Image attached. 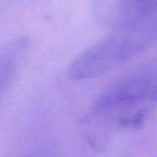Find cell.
<instances>
[{"label": "cell", "instance_id": "4", "mask_svg": "<svg viewBox=\"0 0 157 157\" xmlns=\"http://www.w3.org/2000/svg\"><path fill=\"white\" fill-rule=\"evenodd\" d=\"M27 44L26 38H16L0 49V99L16 75Z\"/></svg>", "mask_w": 157, "mask_h": 157}, {"label": "cell", "instance_id": "2", "mask_svg": "<svg viewBox=\"0 0 157 157\" xmlns=\"http://www.w3.org/2000/svg\"><path fill=\"white\" fill-rule=\"evenodd\" d=\"M157 43V7L114 27L103 39L85 49L71 63L67 76L90 80L102 76Z\"/></svg>", "mask_w": 157, "mask_h": 157}, {"label": "cell", "instance_id": "3", "mask_svg": "<svg viewBox=\"0 0 157 157\" xmlns=\"http://www.w3.org/2000/svg\"><path fill=\"white\" fill-rule=\"evenodd\" d=\"M157 7V0H93L92 13L97 22L117 27Z\"/></svg>", "mask_w": 157, "mask_h": 157}, {"label": "cell", "instance_id": "1", "mask_svg": "<svg viewBox=\"0 0 157 157\" xmlns=\"http://www.w3.org/2000/svg\"><path fill=\"white\" fill-rule=\"evenodd\" d=\"M157 110V55L128 71L102 91L82 120L85 139L105 147L115 135L137 129Z\"/></svg>", "mask_w": 157, "mask_h": 157}]
</instances>
